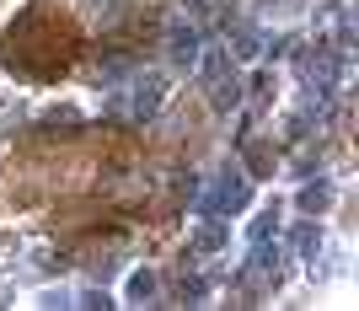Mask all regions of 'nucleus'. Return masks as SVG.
Here are the masks:
<instances>
[{"label":"nucleus","mask_w":359,"mask_h":311,"mask_svg":"<svg viewBox=\"0 0 359 311\" xmlns=\"http://www.w3.org/2000/svg\"><path fill=\"white\" fill-rule=\"evenodd\" d=\"M247 204H252V178H247V166H225V172H215V183L198 193V215H220V220L241 215Z\"/></svg>","instance_id":"obj_1"},{"label":"nucleus","mask_w":359,"mask_h":311,"mask_svg":"<svg viewBox=\"0 0 359 311\" xmlns=\"http://www.w3.org/2000/svg\"><path fill=\"white\" fill-rule=\"evenodd\" d=\"M81 6H86L91 16H118L123 11V0H81Z\"/></svg>","instance_id":"obj_13"},{"label":"nucleus","mask_w":359,"mask_h":311,"mask_svg":"<svg viewBox=\"0 0 359 311\" xmlns=\"http://www.w3.org/2000/svg\"><path fill=\"white\" fill-rule=\"evenodd\" d=\"M156 296H161V274H156V268H135V274L123 279V300H129V306H156Z\"/></svg>","instance_id":"obj_7"},{"label":"nucleus","mask_w":359,"mask_h":311,"mask_svg":"<svg viewBox=\"0 0 359 311\" xmlns=\"http://www.w3.org/2000/svg\"><path fill=\"white\" fill-rule=\"evenodd\" d=\"M273 86H279V81H273V70H257V75H252V97H257V102H269Z\"/></svg>","instance_id":"obj_12"},{"label":"nucleus","mask_w":359,"mask_h":311,"mask_svg":"<svg viewBox=\"0 0 359 311\" xmlns=\"http://www.w3.org/2000/svg\"><path fill=\"white\" fill-rule=\"evenodd\" d=\"M231 247V225L220 215H198V231H194V252L198 258H210V252H225Z\"/></svg>","instance_id":"obj_5"},{"label":"nucleus","mask_w":359,"mask_h":311,"mask_svg":"<svg viewBox=\"0 0 359 311\" xmlns=\"http://www.w3.org/2000/svg\"><path fill=\"white\" fill-rule=\"evenodd\" d=\"M70 306H81V311H107V306H118V300L107 296V290H97V284H86L81 296H70Z\"/></svg>","instance_id":"obj_10"},{"label":"nucleus","mask_w":359,"mask_h":311,"mask_svg":"<svg viewBox=\"0 0 359 311\" xmlns=\"http://www.w3.org/2000/svg\"><path fill=\"white\" fill-rule=\"evenodd\" d=\"M285 252L300 258V263H311L316 252H322V225H316V215H306V220H295L285 231Z\"/></svg>","instance_id":"obj_4"},{"label":"nucleus","mask_w":359,"mask_h":311,"mask_svg":"<svg viewBox=\"0 0 359 311\" xmlns=\"http://www.w3.org/2000/svg\"><path fill=\"white\" fill-rule=\"evenodd\" d=\"M177 296H182V306H204V300H210V279H198V274H188Z\"/></svg>","instance_id":"obj_11"},{"label":"nucleus","mask_w":359,"mask_h":311,"mask_svg":"<svg viewBox=\"0 0 359 311\" xmlns=\"http://www.w3.org/2000/svg\"><path fill=\"white\" fill-rule=\"evenodd\" d=\"M295 204H300V215H322V209L332 204V183H327V178L306 183V188H300V199H295Z\"/></svg>","instance_id":"obj_9"},{"label":"nucleus","mask_w":359,"mask_h":311,"mask_svg":"<svg viewBox=\"0 0 359 311\" xmlns=\"http://www.w3.org/2000/svg\"><path fill=\"white\" fill-rule=\"evenodd\" d=\"M269 237H279V204H263L252 220H247V247H252V241H269Z\"/></svg>","instance_id":"obj_8"},{"label":"nucleus","mask_w":359,"mask_h":311,"mask_svg":"<svg viewBox=\"0 0 359 311\" xmlns=\"http://www.w3.org/2000/svg\"><path fill=\"white\" fill-rule=\"evenodd\" d=\"M166 65L177 75H194V65H198V54H204V27H198L194 16H172L166 22Z\"/></svg>","instance_id":"obj_3"},{"label":"nucleus","mask_w":359,"mask_h":311,"mask_svg":"<svg viewBox=\"0 0 359 311\" xmlns=\"http://www.w3.org/2000/svg\"><path fill=\"white\" fill-rule=\"evenodd\" d=\"M38 306H48V311H54V306H70V290H43V300H38Z\"/></svg>","instance_id":"obj_14"},{"label":"nucleus","mask_w":359,"mask_h":311,"mask_svg":"<svg viewBox=\"0 0 359 311\" xmlns=\"http://www.w3.org/2000/svg\"><path fill=\"white\" fill-rule=\"evenodd\" d=\"M225 54H231L236 65L263 60V32H257L252 22H236V27H231V44H225Z\"/></svg>","instance_id":"obj_6"},{"label":"nucleus","mask_w":359,"mask_h":311,"mask_svg":"<svg viewBox=\"0 0 359 311\" xmlns=\"http://www.w3.org/2000/svg\"><path fill=\"white\" fill-rule=\"evenodd\" d=\"M166 97H172V86H166L161 70H135L129 86H123V113H129L135 124H150L166 107Z\"/></svg>","instance_id":"obj_2"}]
</instances>
